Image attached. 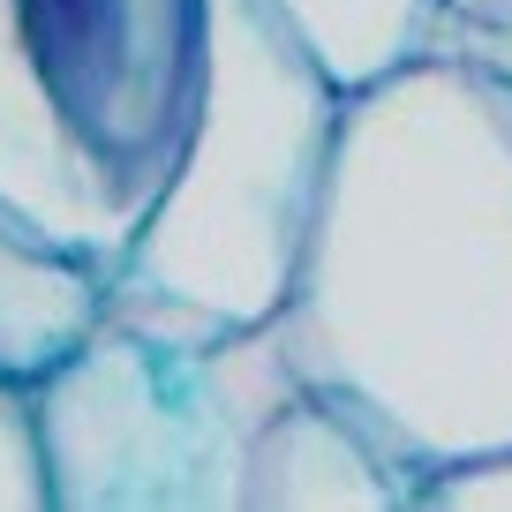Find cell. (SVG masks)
Masks as SVG:
<instances>
[{
    "label": "cell",
    "mask_w": 512,
    "mask_h": 512,
    "mask_svg": "<svg viewBox=\"0 0 512 512\" xmlns=\"http://www.w3.org/2000/svg\"><path fill=\"white\" fill-rule=\"evenodd\" d=\"M339 106L347 91L272 0H204L196 106L121 279L241 324L279 317L324 204Z\"/></svg>",
    "instance_id": "cell-3"
},
{
    "label": "cell",
    "mask_w": 512,
    "mask_h": 512,
    "mask_svg": "<svg viewBox=\"0 0 512 512\" xmlns=\"http://www.w3.org/2000/svg\"><path fill=\"white\" fill-rule=\"evenodd\" d=\"M422 467L400 460L347 400L294 384L249 452L241 512H415Z\"/></svg>",
    "instance_id": "cell-5"
},
{
    "label": "cell",
    "mask_w": 512,
    "mask_h": 512,
    "mask_svg": "<svg viewBox=\"0 0 512 512\" xmlns=\"http://www.w3.org/2000/svg\"><path fill=\"white\" fill-rule=\"evenodd\" d=\"M0 512H53L46 445H38V384L0 369Z\"/></svg>",
    "instance_id": "cell-9"
},
{
    "label": "cell",
    "mask_w": 512,
    "mask_h": 512,
    "mask_svg": "<svg viewBox=\"0 0 512 512\" xmlns=\"http://www.w3.org/2000/svg\"><path fill=\"white\" fill-rule=\"evenodd\" d=\"M512 0H445V23H452V46H460L467 31H490L497 16H505Z\"/></svg>",
    "instance_id": "cell-12"
},
{
    "label": "cell",
    "mask_w": 512,
    "mask_h": 512,
    "mask_svg": "<svg viewBox=\"0 0 512 512\" xmlns=\"http://www.w3.org/2000/svg\"><path fill=\"white\" fill-rule=\"evenodd\" d=\"M68 151L136 219L181 151L204 68V0H8Z\"/></svg>",
    "instance_id": "cell-4"
},
{
    "label": "cell",
    "mask_w": 512,
    "mask_h": 512,
    "mask_svg": "<svg viewBox=\"0 0 512 512\" xmlns=\"http://www.w3.org/2000/svg\"><path fill=\"white\" fill-rule=\"evenodd\" d=\"M415 512H512V445L437 467V475L422 482Z\"/></svg>",
    "instance_id": "cell-10"
},
{
    "label": "cell",
    "mask_w": 512,
    "mask_h": 512,
    "mask_svg": "<svg viewBox=\"0 0 512 512\" xmlns=\"http://www.w3.org/2000/svg\"><path fill=\"white\" fill-rule=\"evenodd\" d=\"M113 272H121L113 256L76 249L0 196V369L38 384L98 324Z\"/></svg>",
    "instance_id": "cell-7"
},
{
    "label": "cell",
    "mask_w": 512,
    "mask_h": 512,
    "mask_svg": "<svg viewBox=\"0 0 512 512\" xmlns=\"http://www.w3.org/2000/svg\"><path fill=\"white\" fill-rule=\"evenodd\" d=\"M0 196L23 204L38 226H53L61 241L98 249V256H113V264H121L128 234H136V211L68 151L61 121H53L46 91H38L31 61H23L8 0H0Z\"/></svg>",
    "instance_id": "cell-6"
},
{
    "label": "cell",
    "mask_w": 512,
    "mask_h": 512,
    "mask_svg": "<svg viewBox=\"0 0 512 512\" xmlns=\"http://www.w3.org/2000/svg\"><path fill=\"white\" fill-rule=\"evenodd\" d=\"M279 332L422 482L512 445V83L490 61L437 46L347 91Z\"/></svg>",
    "instance_id": "cell-1"
},
{
    "label": "cell",
    "mask_w": 512,
    "mask_h": 512,
    "mask_svg": "<svg viewBox=\"0 0 512 512\" xmlns=\"http://www.w3.org/2000/svg\"><path fill=\"white\" fill-rule=\"evenodd\" d=\"M272 8L302 31V46L324 61L339 91H362V83L452 46L445 0H272Z\"/></svg>",
    "instance_id": "cell-8"
},
{
    "label": "cell",
    "mask_w": 512,
    "mask_h": 512,
    "mask_svg": "<svg viewBox=\"0 0 512 512\" xmlns=\"http://www.w3.org/2000/svg\"><path fill=\"white\" fill-rule=\"evenodd\" d=\"M460 53H475V61H490L497 76L512 83V8H505V16H497V23H490V31H467V38H460Z\"/></svg>",
    "instance_id": "cell-11"
},
{
    "label": "cell",
    "mask_w": 512,
    "mask_h": 512,
    "mask_svg": "<svg viewBox=\"0 0 512 512\" xmlns=\"http://www.w3.org/2000/svg\"><path fill=\"white\" fill-rule=\"evenodd\" d=\"M294 384L279 317L241 324L113 272L98 324L38 377L53 512H241Z\"/></svg>",
    "instance_id": "cell-2"
}]
</instances>
